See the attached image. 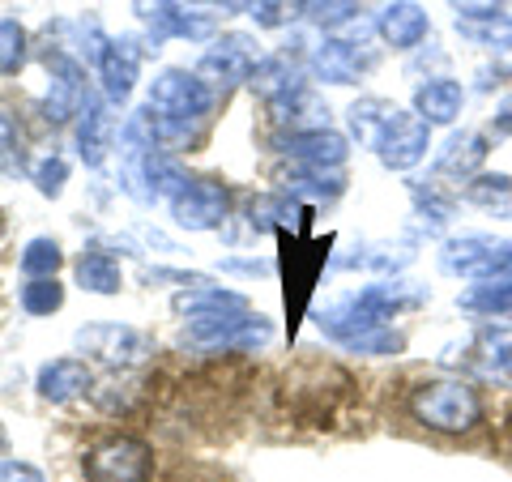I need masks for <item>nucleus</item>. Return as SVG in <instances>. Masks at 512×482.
Listing matches in <instances>:
<instances>
[{"label": "nucleus", "instance_id": "38", "mask_svg": "<svg viewBox=\"0 0 512 482\" xmlns=\"http://www.w3.org/2000/svg\"><path fill=\"white\" fill-rule=\"evenodd\" d=\"M508 440H512V423H508Z\"/></svg>", "mask_w": 512, "mask_h": 482}, {"label": "nucleus", "instance_id": "4", "mask_svg": "<svg viewBox=\"0 0 512 482\" xmlns=\"http://www.w3.org/2000/svg\"><path fill=\"white\" fill-rule=\"evenodd\" d=\"M261 43L248 39V35H222L210 52L201 56V64L192 73L201 77L205 86H210L218 99L222 94H231L235 86H244L252 82V73H256V64H261Z\"/></svg>", "mask_w": 512, "mask_h": 482}, {"label": "nucleus", "instance_id": "27", "mask_svg": "<svg viewBox=\"0 0 512 482\" xmlns=\"http://www.w3.org/2000/svg\"><path fill=\"white\" fill-rule=\"evenodd\" d=\"M0 163L9 171H26V137H22V124L9 107H0Z\"/></svg>", "mask_w": 512, "mask_h": 482}, {"label": "nucleus", "instance_id": "10", "mask_svg": "<svg viewBox=\"0 0 512 482\" xmlns=\"http://www.w3.org/2000/svg\"><path fill=\"white\" fill-rule=\"evenodd\" d=\"M372 60H376L372 47L333 35L312 52V73L320 82H333V86H355L363 77V69H372Z\"/></svg>", "mask_w": 512, "mask_h": 482}, {"label": "nucleus", "instance_id": "32", "mask_svg": "<svg viewBox=\"0 0 512 482\" xmlns=\"http://www.w3.org/2000/svg\"><path fill=\"white\" fill-rule=\"evenodd\" d=\"M64 184H69V163H64V158H43V163H35V188L43 197H60Z\"/></svg>", "mask_w": 512, "mask_h": 482}, {"label": "nucleus", "instance_id": "1", "mask_svg": "<svg viewBox=\"0 0 512 482\" xmlns=\"http://www.w3.org/2000/svg\"><path fill=\"white\" fill-rule=\"evenodd\" d=\"M214 107H218V94L197 73H184V69L158 73L146 94V111L154 120L158 146H192L205 133Z\"/></svg>", "mask_w": 512, "mask_h": 482}, {"label": "nucleus", "instance_id": "15", "mask_svg": "<svg viewBox=\"0 0 512 482\" xmlns=\"http://www.w3.org/2000/svg\"><path fill=\"white\" fill-rule=\"evenodd\" d=\"M491 141L483 133H457L444 141V150L436 158V175L440 180H474V171L487 163Z\"/></svg>", "mask_w": 512, "mask_h": 482}, {"label": "nucleus", "instance_id": "33", "mask_svg": "<svg viewBox=\"0 0 512 482\" xmlns=\"http://www.w3.org/2000/svg\"><path fill=\"white\" fill-rule=\"evenodd\" d=\"M0 482H47V478L26 461H0Z\"/></svg>", "mask_w": 512, "mask_h": 482}, {"label": "nucleus", "instance_id": "14", "mask_svg": "<svg viewBox=\"0 0 512 482\" xmlns=\"http://www.w3.org/2000/svg\"><path fill=\"white\" fill-rule=\"evenodd\" d=\"M90 384H94V376L82 359H56L39 372V397L52 401V406H69V401L90 393Z\"/></svg>", "mask_w": 512, "mask_h": 482}, {"label": "nucleus", "instance_id": "23", "mask_svg": "<svg viewBox=\"0 0 512 482\" xmlns=\"http://www.w3.org/2000/svg\"><path fill=\"white\" fill-rule=\"evenodd\" d=\"M389 120H393V107L380 103V99H363V103L350 107V124H355L359 141H367L372 150H376V141H380V133H384V124Z\"/></svg>", "mask_w": 512, "mask_h": 482}, {"label": "nucleus", "instance_id": "12", "mask_svg": "<svg viewBox=\"0 0 512 482\" xmlns=\"http://www.w3.org/2000/svg\"><path fill=\"white\" fill-rule=\"evenodd\" d=\"M120 141L116 133V116H111V103L103 99H90V107L82 111V120H77V154L86 158L90 167H99L103 158L111 154V146Z\"/></svg>", "mask_w": 512, "mask_h": 482}, {"label": "nucleus", "instance_id": "7", "mask_svg": "<svg viewBox=\"0 0 512 482\" xmlns=\"http://www.w3.org/2000/svg\"><path fill=\"white\" fill-rule=\"evenodd\" d=\"M77 346H82L90 359H103L107 367H137L154 355L150 337L141 329H128V325H86L77 333Z\"/></svg>", "mask_w": 512, "mask_h": 482}, {"label": "nucleus", "instance_id": "5", "mask_svg": "<svg viewBox=\"0 0 512 482\" xmlns=\"http://www.w3.org/2000/svg\"><path fill=\"white\" fill-rule=\"evenodd\" d=\"M171 218L184 231H218L231 218V188L210 175H188L184 188L171 197Z\"/></svg>", "mask_w": 512, "mask_h": 482}, {"label": "nucleus", "instance_id": "9", "mask_svg": "<svg viewBox=\"0 0 512 482\" xmlns=\"http://www.w3.org/2000/svg\"><path fill=\"white\" fill-rule=\"evenodd\" d=\"M94 64H99L103 99H107L111 107H124L128 94H133V86H137V77H141V43H137L133 35L107 39Z\"/></svg>", "mask_w": 512, "mask_h": 482}, {"label": "nucleus", "instance_id": "35", "mask_svg": "<svg viewBox=\"0 0 512 482\" xmlns=\"http://www.w3.org/2000/svg\"><path fill=\"white\" fill-rule=\"evenodd\" d=\"M491 128H495V133H512V94H508V99H504L500 107H495Z\"/></svg>", "mask_w": 512, "mask_h": 482}, {"label": "nucleus", "instance_id": "28", "mask_svg": "<svg viewBox=\"0 0 512 482\" xmlns=\"http://www.w3.org/2000/svg\"><path fill=\"white\" fill-rule=\"evenodd\" d=\"M64 303V286L56 278H26L22 286V308L30 316H47V312H56Z\"/></svg>", "mask_w": 512, "mask_h": 482}, {"label": "nucleus", "instance_id": "22", "mask_svg": "<svg viewBox=\"0 0 512 482\" xmlns=\"http://www.w3.org/2000/svg\"><path fill=\"white\" fill-rule=\"evenodd\" d=\"M461 303H466L470 312H478V316H512V273H500V278H478V286Z\"/></svg>", "mask_w": 512, "mask_h": 482}, {"label": "nucleus", "instance_id": "24", "mask_svg": "<svg viewBox=\"0 0 512 482\" xmlns=\"http://www.w3.org/2000/svg\"><path fill=\"white\" fill-rule=\"evenodd\" d=\"M60 261H64V256H60L56 239H30L26 252H22V261H18V269H22V278H56Z\"/></svg>", "mask_w": 512, "mask_h": 482}, {"label": "nucleus", "instance_id": "19", "mask_svg": "<svg viewBox=\"0 0 512 482\" xmlns=\"http://www.w3.org/2000/svg\"><path fill=\"white\" fill-rule=\"evenodd\" d=\"M175 312H180L184 320H205V316L248 312V299H244V295H231V291H218V286H197L192 295L175 299Z\"/></svg>", "mask_w": 512, "mask_h": 482}, {"label": "nucleus", "instance_id": "21", "mask_svg": "<svg viewBox=\"0 0 512 482\" xmlns=\"http://www.w3.org/2000/svg\"><path fill=\"white\" fill-rule=\"evenodd\" d=\"M466 197L483 214L512 222V175H500V171H495V175H478V180H470Z\"/></svg>", "mask_w": 512, "mask_h": 482}, {"label": "nucleus", "instance_id": "13", "mask_svg": "<svg viewBox=\"0 0 512 482\" xmlns=\"http://www.w3.org/2000/svg\"><path fill=\"white\" fill-rule=\"evenodd\" d=\"M376 26H380V39L389 47H397V52H410V47H419L431 35L427 13L414 5V0H393V5L380 13Z\"/></svg>", "mask_w": 512, "mask_h": 482}, {"label": "nucleus", "instance_id": "20", "mask_svg": "<svg viewBox=\"0 0 512 482\" xmlns=\"http://www.w3.org/2000/svg\"><path fill=\"white\" fill-rule=\"evenodd\" d=\"M286 188L291 197H308V201H333L346 192V175L342 171H316L295 163V171H286Z\"/></svg>", "mask_w": 512, "mask_h": 482}, {"label": "nucleus", "instance_id": "34", "mask_svg": "<svg viewBox=\"0 0 512 482\" xmlns=\"http://www.w3.org/2000/svg\"><path fill=\"white\" fill-rule=\"evenodd\" d=\"M461 18H487V13H495L504 5V0H453Z\"/></svg>", "mask_w": 512, "mask_h": 482}, {"label": "nucleus", "instance_id": "11", "mask_svg": "<svg viewBox=\"0 0 512 482\" xmlns=\"http://www.w3.org/2000/svg\"><path fill=\"white\" fill-rule=\"evenodd\" d=\"M286 154L303 167H316V171H342L346 154H350V141L333 128H316V133H295L286 137Z\"/></svg>", "mask_w": 512, "mask_h": 482}, {"label": "nucleus", "instance_id": "29", "mask_svg": "<svg viewBox=\"0 0 512 482\" xmlns=\"http://www.w3.org/2000/svg\"><path fill=\"white\" fill-rule=\"evenodd\" d=\"M478 372L512 384V337H487L478 346Z\"/></svg>", "mask_w": 512, "mask_h": 482}, {"label": "nucleus", "instance_id": "30", "mask_svg": "<svg viewBox=\"0 0 512 482\" xmlns=\"http://www.w3.org/2000/svg\"><path fill=\"white\" fill-rule=\"evenodd\" d=\"M303 13H308L316 26L338 30L342 22L355 18V5H350V0H303Z\"/></svg>", "mask_w": 512, "mask_h": 482}, {"label": "nucleus", "instance_id": "36", "mask_svg": "<svg viewBox=\"0 0 512 482\" xmlns=\"http://www.w3.org/2000/svg\"><path fill=\"white\" fill-rule=\"evenodd\" d=\"M9 453V431H5V423H0V457Z\"/></svg>", "mask_w": 512, "mask_h": 482}, {"label": "nucleus", "instance_id": "16", "mask_svg": "<svg viewBox=\"0 0 512 482\" xmlns=\"http://www.w3.org/2000/svg\"><path fill=\"white\" fill-rule=\"evenodd\" d=\"M248 86H252V94H261V99L274 107V103L291 99V94L303 90V69H299V60H291V56H265L261 64H256Z\"/></svg>", "mask_w": 512, "mask_h": 482}, {"label": "nucleus", "instance_id": "17", "mask_svg": "<svg viewBox=\"0 0 512 482\" xmlns=\"http://www.w3.org/2000/svg\"><path fill=\"white\" fill-rule=\"evenodd\" d=\"M461 103H466V90L448 82V77H436V82L419 86V94H414V111L427 124H453L461 116Z\"/></svg>", "mask_w": 512, "mask_h": 482}, {"label": "nucleus", "instance_id": "18", "mask_svg": "<svg viewBox=\"0 0 512 482\" xmlns=\"http://www.w3.org/2000/svg\"><path fill=\"white\" fill-rule=\"evenodd\" d=\"M77 286L90 295H116L124 286V273H120V261L103 248H90L77 256Z\"/></svg>", "mask_w": 512, "mask_h": 482}, {"label": "nucleus", "instance_id": "2", "mask_svg": "<svg viewBox=\"0 0 512 482\" xmlns=\"http://www.w3.org/2000/svg\"><path fill=\"white\" fill-rule=\"evenodd\" d=\"M410 414L431 431H444V436H466L483 423V401L470 389L466 380L457 376H444V380H431L419 384L410 397Z\"/></svg>", "mask_w": 512, "mask_h": 482}, {"label": "nucleus", "instance_id": "25", "mask_svg": "<svg viewBox=\"0 0 512 482\" xmlns=\"http://www.w3.org/2000/svg\"><path fill=\"white\" fill-rule=\"evenodd\" d=\"M30 52L26 26L22 22H0V77H18Z\"/></svg>", "mask_w": 512, "mask_h": 482}, {"label": "nucleus", "instance_id": "3", "mask_svg": "<svg viewBox=\"0 0 512 482\" xmlns=\"http://www.w3.org/2000/svg\"><path fill=\"white\" fill-rule=\"evenodd\" d=\"M86 482H146L154 474V448L137 436H107L82 457Z\"/></svg>", "mask_w": 512, "mask_h": 482}, {"label": "nucleus", "instance_id": "37", "mask_svg": "<svg viewBox=\"0 0 512 482\" xmlns=\"http://www.w3.org/2000/svg\"><path fill=\"white\" fill-rule=\"evenodd\" d=\"M188 5H218V0H188Z\"/></svg>", "mask_w": 512, "mask_h": 482}, {"label": "nucleus", "instance_id": "6", "mask_svg": "<svg viewBox=\"0 0 512 482\" xmlns=\"http://www.w3.org/2000/svg\"><path fill=\"white\" fill-rule=\"evenodd\" d=\"M90 107V86H86V69L73 56H47V99H43V116L52 124H69L82 120V111Z\"/></svg>", "mask_w": 512, "mask_h": 482}, {"label": "nucleus", "instance_id": "8", "mask_svg": "<svg viewBox=\"0 0 512 482\" xmlns=\"http://www.w3.org/2000/svg\"><path fill=\"white\" fill-rule=\"evenodd\" d=\"M427 120L419 116V111H393V120L384 124V133L376 141V154H380V163L389 167V171H410V167H419L423 163V154H427Z\"/></svg>", "mask_w": 512, "mask_h": 482}, {"label": "nucleus", "instance_id": "26", "mask_svg": "<svg viewBox=\"0 0 512 482\" xmlns=\"http://www.w3.org/2000/svg\"><path fill=\"white\" fill-rule=\"evenodd\" d=\"M457 30H461L466 39L483 43V47H504V43H512V22L504 18V13H487V18H461Z\"/></svg>", "mask_w": 512, "mask_h": 482}, {"label": "nucleus", "instance_id": "31", "mask_svg": "<svg viewBox=\"0 0 512 482\" xmlns=\"http://www.w3.org/2000/svg\"><path fill=\"white\" fill-rule=\"evenodd\" d=\"M299 13H303V0H252V18L269 30L295 22Z\"/></svg>", "mask_w": 512, "mask_h": 482}, {"label": "nucleus", "instance_id": "39", "mask_svg": "<svg viewBox=\"0 0 512 482\" xmlns=\"http://www.w3.org/2000/svg\"><path fill=\"white\" fill-rule=\"evenodd\" d=\"M0 231H5V222H0Z\"/></svg>", "mask_w": 512, "mask_h": 482}]
</instances>
